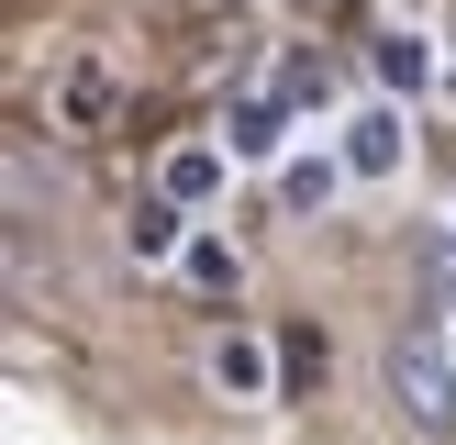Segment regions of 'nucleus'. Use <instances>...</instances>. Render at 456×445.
I'll list each match as a JSON object with an SVG mask.
<instances>
[{"mask_svg": "<svg viewBox=\"0 0 456 445\" xmlns=\"http://www.w3.org/2000/svg\"><path fill=\"white\" fill-rule=\"evenodd\" d=\"M200 368H212V390H223V400H267V390H279V368H267L256 334H212V356H200Z\"/></svg>", "mask_w": 456, "mask_h": 445, "instance_id": "f257e3e1", "label": "nucleus"}, {"mask_svg": "<svg viewBox=\"0 0 456 445\" xmlns=\"http://www.w3.org/2000/svg\"><path fill=\"white\" fill-rule=\"evenodd\" d=\"M390 400H401L412 423H445V368H435L423 345H390Z\"/></svg>", "mask_w": 456, "mask_h": 445, "instance_id": "f03ea898", "label": "nucleus"}, {"mask_svg": "<svg viewBox=\"0 0 456 445\" xmlns=\"http://www.w3.org/2000/svg\"><path fill=\"white\" fill-rule=\"evenodd\" d=\"M401 156H412V145H401V111H356V123H346V167L356 178H390Z\"/></svg>", "mask_w": 456, "mask_h": 445, "instance_id": "7ed1b4c3", "label": "nucleus"}, {"mask_svg": "<svg viewBox=\"0 0 456 445\" xmlns=\"http://www.w3.org/2000/svg\"><path fill=\"white\" fill-rule=\"evenodd\" d=\"M334 190H346V167H334V156H289V167H279V200H289V212H334Z\"/></svg>", "mask_w": 456, "mask_h": 445, "instance_id": "20e7f679", "label": "nucleus"}, {"mask_svg": "<svg viewBox=\"0 0 456 445\" xmlns=\"http://www.w3.org/2000/svg\"><path fill=\"white\" fill-rule=\"evenodd\" d=\"M379 78H390V89H423V78H435V34L390 22V34H379Z\"/></svg>", "mask_w": 456, "mask_h": 445, "instance_id": "39448f33", "label": "nucleus"}, {"mask_svg": "<svg viewBox=\"0 0 456 445\" xmlns=\"http://www.w3.org/2000/svg\"><path fill=\"white\" fill-rule=\"evenodd\" d=\"M190 289H212V301H234V289H245V256H234L223 234H200V245H190Z\"/></svg>", "mask_w": 456, "mask_h": 445, "instance_id": "423d86ee", "label": "nucleus"}, {"mask_svg": "<svg viewBox=\"0 0 456 445\" xmlns=\"http://www.w3.org/2000/svg\"><path fill=\"white\" fill-rule=\"evenodd\" d=\"M167 190H178V200H212V190H223V156H212V145L167 156Z\"/></svg>", "mask_w": 456, "mask_h": 445, "instance_id": "0eeeda50", "label": "nucleus"}, {"mask_svg": "<svg viewBox=\"0 0 456 445\" xmlns=\"http://www.w3.org/2000/svg\"><path fill=\"white\" fill-rule=\"evenodd\" d=\"M123 245H134L145 267H156V256H178V212H134V222H123Z\"/></svg>", "mask_w": 456, "mask_h": 445, "instance_id": "6e6552de", "label": "nucleus"}, {"mask_svg": "<svg viewBox=\"0 0 456 445\" xmlns=\"http://www.w3.org/2000/svg\"><path fill=\"white\" fill-rule=\"evenodd\" d=\"M223 145H234V156H279V111H234Z\"/></svg>", "mask_w": 456, "mask_h": 445, "instance_id": "1a4fd4ad", "label": "nucleus"}, {"mask_svg": "<svg viewBox=\"0 0 456 445\" xmlns=\"http://www.w3.org/2000/svg\"><path fill=\"white\" fill-rule=\"evenodd\" d=\"M67 111H78V123H101V111H111V78H89V67H78V78H67Z\"/></svg>", "mask_w": 456, "mask_h": 445, "instance_id": "9d476101", "label": "nucleus"}, {"mask_svg": "<svg viewBox=\"0 0 456 445\" xmlns=\"http://www.w3.org/2000/svg\"><path fill=\"white\" fill-rule=\"evenodd\" d=\"M445 356H456V323H445Z\"/></svg>", "mask_w": 456, "mask_h": 445, "instance_id": "9b49d317", "label": "nucleus"}]
</instances>
